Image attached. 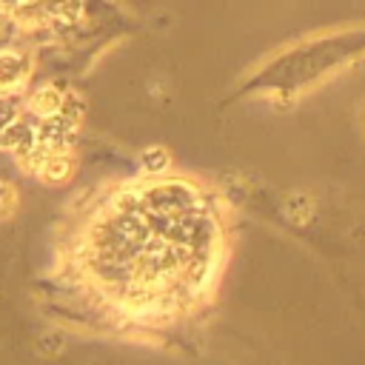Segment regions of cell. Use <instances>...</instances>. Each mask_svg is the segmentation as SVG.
<instances>
[{
  "label": "cell",
  "mask_w": 365,
  "mask_h": 365,
  "mask_svg": "<svg viewBox=\"0 0 365 365\" xmlns=\"http://www.w3.org/2000/svg\"><path fill=\"white\" fill-rule=\"evenodd\" d=\"M220 257V228L205 197L182 180L120 191L97 217L86 265L131 314H165L197 299Z\"/></svg>",
  "instance_id": "6da1fadb"
},
{
  "label": "cell",
  "mask_w": 365,
  "mask_h": 365,
  "mask_svg": "<svg viewBox=\"0 0 365 365\" xmlns=\"http://www.w3.org/2000/svg\"><path fill=\"white\" fill-rule=\"evenodd\" d=\"M29 71H31V60L26 54L3 48L0 51V97L20 91L29 80Z\"/></svg>",
  "instance_id": "7a4b0ae2"
},
{
  "label": "cell",
  "mask_w": 365,
  "mask_h": 365,
  "mask_svg": "<svg viewBox=\"0 0 365 365\" xmlns=\"http://www.w3.org/2000/svg\"><path fill=\"white\" fill-rule=\"evenodd\" d=\"M71 168H74L71 154H68L66 148L54 145V148H48L46 157L37 163V177H40L43 182H48V185H57V182H66V180L71 177Z\"/></svg>",
  "instance_id": "3957f363"
},
{
  "label": "cell",
  "mask_w": 365,
  "mask_h": 365,
  "mask_svg": "<svg viewBox=\"0 0 365 365\" xmlns=\"http://www.w3.org/2000/svg\"><path fill=\"white\" fill-rule=\"evenodd\" d=\"M63 103H66V97H63V91L54 88V86H43V88H37V91L31 94V111H37V114L46 117V120L60 117V114H63Z\"/></svg>",
  "instance_id": "277c9868"
},
{
  "label": "cell",
  "mask_w": 365,
  "mask_h": 365,
  "mask_svg": "<svg viewBox=\"0 0 365 365\" xmlns=\"http://www.w3.org/2000/svg\"><path fill=\"white\" fill-rule=\"evenodd\" d=\"M140 163H143V168H148V171H163V168L168 165V151L160 148V145H151V148H145V151L140 154Z\"/></svg>",
  "instance_id": "5b68a950"
},
{
  "label": "cell",
  "mask_w": 365,
  "mask_h": 365,
  "mask_svg": "<svg viewBox=\"0 0 365 365\" xmlns=\"http://www.w3.org/2000/svg\"><path fill=\"white\" fill-rule=\"evenodd\" d=\"M17 211V188L0 180V220H9Z\"/></svg>",
  "instance_id": "8992f818"
}]
</instances>
